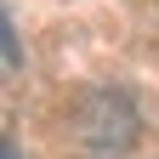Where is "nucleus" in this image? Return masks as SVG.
<instances>
[{
	"mask_svg": "<svg viewBox=\"0 0 159 159\" xmlns=\"http://www.w3.org/2000/svg\"><path fill=\"white\" fill-rule=\"evenodd\" d=\"M6 159H23V153H17V148H6Z\"/></svg>",
	"mask_w": 159,
	"mask_h": 159,
	"instance_id": "obj_1",
	"label": "nucleus"
}]
</instances>
